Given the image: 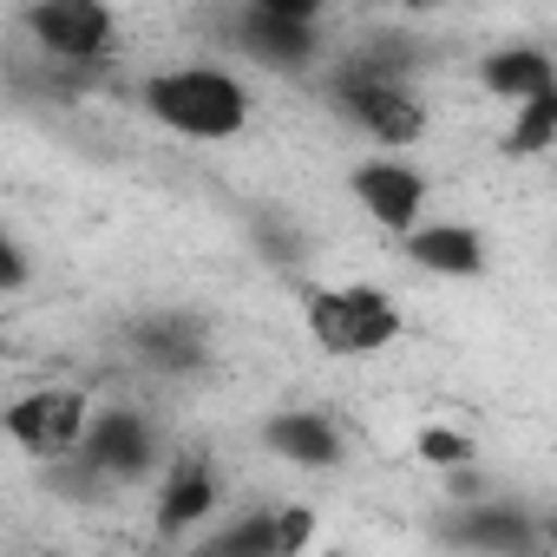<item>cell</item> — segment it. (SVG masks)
Here are the masks:
<instances>
[{"label":"cell","mask_w":557,"mask_h":557,"mask_svg":"<svg viewBox=\"0 0 557 557\" xmlns=\"http://www.w3.org/2000/svg\"><path fill=\"white\" fill-rule=\"evenodd\" d=\"M34 283V262H27V249L8 236V230H0V296H21Z\"/></svg>","instance_id":"cell-19"},{"label":"cell","mask_w":557,"mask_h":557,"mask_svg":"<svg viewBox=\"0 0 557 557\" xmlns=\"http://www.w3.org/2000/svg\"><path fill=\"white\" fill-rule=\"evenodd\" d=\"M550 145H557V92H537V99L518 106V119L505 132V151L511 158H544Z\"/></svg>","instance_id":"cell-16"},{"label":"cell","mask_w":557,"mask_h":557,"mask_svg":"<svg viewBox=\"0 0 557 557\" xmlns=\"http://www.w3.org/2000/svg\"><path fill=\"white\" fill-rule=\"evenodd\" d=\"M262 446L275 459H289V466H309V472L342 459V433L322 413H275V420H262Z\"/></svg>","instance_id":"cell-12"},{"label":"cell","mask_w":557,"mask_h":557,"mask_svg":"<svg viewBox=\"0 0 557 557\" xmlns=\"http://www.w3.org/2000/svg\"><path fill=\"white\" fill-rule=\"evenodd\" d=\"M309 537H315V511H309V505L275 511V557H296V550H309Z\"/></svg>","instance_id":"cell-18"},{"label":"cell","mask_w":557,"mask_h":557,"mask_svg":"<svg viewBox=\"0 0 557 557\" xmlns=\"http://www.w3.org/2000/svg\"><path fill=\"white\" fill-rule=\"evenodd\" d=\"M446 544L466 557H544V518L518 498H472L446 518Z\"/></svg>","instance_id":"cell-6"},{"label":"cell","mask_w":557,"mask_h":557,"mask_svg":"<svg viewBox=\"0 0 557 557\" xmlns=\"http://www.w3.org/2000/svg\"><path fill=\"white\" fill-rule=\"evenodd\" d=\"M420 459L440 466V472H459V466L472 459V446H466V433H453V426H426V433H420Z\"/></svg>","instance_id":"cell-17"},{"label":"cell","mask_w":557,"mask_h":557,"mask_svg":"<svg viewBox=\"0 0 557 557\" xmlns=\"http://www.w3.org/2000/svg\"><path fill=\"white\" fill-rule=\"evenodd\" d=\"M315 27H322L315 0H249L236 14V47L269 73H309L322 53Z\"/></svg>","instance_id":"cell-3"},{"label":"cell","mask_w":557,"mask_h":557,"mask_svg":"<svg viewBox=\"0 0 557 557\" xmlns=\"http://www.w3.org/2000/svg\"><path fill=\"white\" fill-rule=\"evenodd\" d=\"M73 459L99 485H132V479H145L158 466V426L145 413H132V407H106V413L86 420V440H79Z\"/></svg>","instance_id":"cell-7"},{"label":"cell","mask_w":557,"mask_h":557,"mask_svg":"<svg viewBox=\"0 0 557 557\" xmlns=\"http://www.w3.org/2000/svg\"><path fill=\"white\" fill-rule=\"evenodd\" d=\"M132 348L158 374H197L203 368V322H190V315H151V322H138Z\"/></svg>","instance_id":"cell-14"},{"label":"cell","mask_w":557,"mask_h":557,"mask_svg":"<svg viewBox=\"0 0 557 557\" xmlns=\"http://www.w3.org/2000/svg\"><path fill=\"white\" fill-rule=\"evenodd\" d=\"M210 511H216V472L203 459H177L164 472V492H158V537H184Z\"/></svg>","instance_id":"cell-11"},{"label":"cell","mask_w":557,"mask_h":557,"mask_svg":"<svg viewBox=\"0 0 557 557\" xmlns=\"http://www.w3.org/2000/svg\"><path fill=\"white\" fill-rule=\"evenodd\" d=\"M335 106L387 151H407L426 132V106L413 99V86H381V79H335Z\"/></svg>","instance_id":"cell-8"},{"label":"cell","mask_w":557,"mask_h":557,"mask_svg":"<svg viewBox=\"0 0 557 557\" xmlns=\"http://www.w3.org/2000/svg\"><path fill=\"white\" fill-rule=\"evenodd\" d=\"M138 106L190 145H230L249 125V86L223 66H164L138 86Z\"/></svg>","instance_id":"cell-1"},{"label":"cell","mask_w":557,"mask_h":557,"mask_svg":"<svg viewBox=\"0 0 557 557\" xmlns=\"http://www.w3.org/2000/svg\"><path fill=\"white\" fill-rule=\"evenodd\" d=\"M86 420H92V407H86V394L79 387H34V394H21L8 413H0V433H8L21 453H34V459H73L79 453V440H86Z\"/></svg>","instance_id":"cell-4"},{"label":"cell","mask_w":557,"mask_h":557,"mask_svg":"<svg viewBox=\"0 0 557 557\" xmlns=\"http://www.w3.org/2000/svg\"><path fill=\"white\" fill-rule=\"evenodd\" d=\"M197 557H275V511H236Z\"/></svg>","instance_id":"cell-15"},{"label":"cell","mask_w":557,"mask_h":557,"mask_svg":"<svg viewBox=\"0 0 557 557\" xmlns=\"http://www.w3.org/2000/svg\"><path fill=\"white\" fill-rule=\"evenodd\" d=\"M302 329L315 335L322 355L335 361H368L400 342V309L374 283H342V289H302Z\"/></svg>","instance_id":"cell-2"},{"label":"cell","mask_w":557,"mask_h":557,"mask_svg":"<svg viewBox=\"0 0 557 557\" xmlns=\"http://www.w3.org/2000/svg\"><path fill=\"white\" fill-rule=\"evenodd\" d=\"M348 190L368 210V223H381L387 236H407L420 223V210H426V177L407 158H368V164H355Z\"/></svg>","instance_id":"cell-9"},{"label":"cell","mask_w":557,"mask_h":557,"mask_svg":"<svg viewBox=\"0 0 557 557\" xmlns=\"http://www.w3.org/2000/svg\"><path fill=\"white\" fill-rule=\"evenodd\" d=\"M479 86L492 99H505V106H524L537 92H557V66L537 47H505V53H485L479 60Z\"/></svg>","instance_id":"cell-13"},{"label":"cell","mask_w":557,"mask_h":557,"mask_svg":"<svg viewBox=\"0 0 557 557\" xmlns=\"http://www.w3.org/2000/svg\"><path fill=\"white\" fill-rule=\"evenodd\" d=\"M27 34L47 47L53 66H99L119 40V14L106 8V0H40V8H27Z\"/></svg>","instance_id":"cell-5"},{"label":"cell","mask_w":557,"mask_h":557,"mask_svg":"<svg viewBox=\"0 0 557 557\" xmlns=\"http://www.w3.org/2000/svg\"><path fill=\"white\" fill-rule=\"evenodd\" d=\"M407 262L426 269V275H453V283H466V275L485 269V236L472 223H413L400 236Z\"/></svg>","instance_id":"cell-10"}]
</instances>
